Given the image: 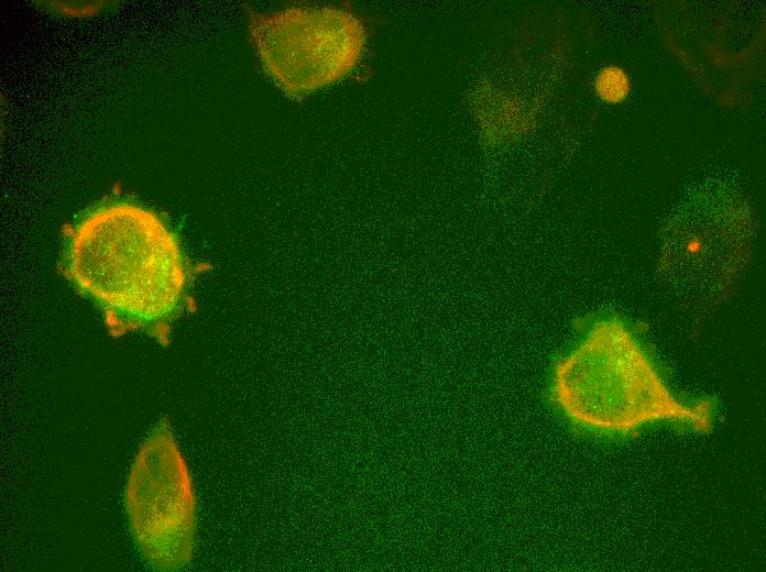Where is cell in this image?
<instances>
[{
  "instance_id": "6da1fadb",
  "label": "cell",
  "mask_w": 766,
  "mask_h": 572,
  "mask_svg": "<svg viewBox=\"0 0 766 572\" xmlns=\"http://www.w3.org/2000/svg\"><path fill=\"white\" fill-rule=\"evenodd\" d=\"M201 270L160 215L127 200L79 217L62 261L64 275L101 310L113 336L141 331L163 345L172 323L194 306L192 287Z\"/></svg>"
},
{
  "instance_id": "3957f363",
  "label": "cell",
  "mask_w": 766,
  "mask_h": 572,
  "mask_svg": "<svg viewBox=\"0 0 766 572\" xmlns=\"http://www.w3.org/2000/svg\"><path fill=\"white\" fill-rule=\"evenodd\" d=\"M249 32L267 73L292 94L314 91L347 76L360 61L366 37L358 16L327 6L252 10Z\"/></svg>"
},
{
  "instance_id": "277c9868",
  "label": "cell",
  "mask_w": 766,
  "mask_h": 572,
  "mask_svg": "<svg viewBox=\"0 0 766 572\" xmlns=\"http://www.w3.org/2000/svg\"><path fill=\"white\" fill-rule=\"evenodd\" d=\"M124 505L136 548L152 569L173 571L188 563L195 498L186 464L167 426H157L142 444L129 474Z\"/></svg>"
},
{
  "instance_id": "5b68a950",
  "label": "cell",
  "mask_w": 766,
  "mask_h": 572,
  "mask_svg": "<svg viewBox=\"0 0 766 572\" xmlns=\"http://www.w3.org/2000/svg\"><path fill=\"white\" fill-rule=\"evenodd\" d=\"M594 87L598 96L609 103L622 102L631 90L626 73L613 65L605 66L598 73Z\"/></svg>"
},
{
  "instance_id": "7a4b0ae2",
  "label": "cell",
  "mask_w": 766,
  "mask_h": 572,
  "mask_svg": "<svg viewBox=\"0 0 766 572\" xmlns=\"http://www.w3.org/2000/svg\"><path fill=\"white\" fill-rule=\"evenodd\" d=\"M551 396L576 425L626 433L657 420L709 430L712 405L676 398L635 336L621 321L591 326L581 342L554 370Z\"/></svg>"
}]
</instances>
